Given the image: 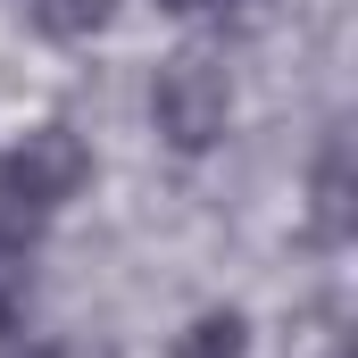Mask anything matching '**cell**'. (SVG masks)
Masks as SVG:
<instances>
[{
    "label": "cell",
    "mask_w": 358,
    "mask_h": 358,
    "mask_svg": "<svg viewBox=\"0 0 358 358\" xmlns=\"http://www.w3.org/2000/svg\"><path fill=\"white\" fill-rule=\"evenodd\" d=\"M92 183V150L76 125H34L17 150H0V192L42 225V217H59L76 192Z\"/></svg>",
    "instance_id": "7a4b0ae2"
},
{
    "label": "cell",
    "mask_w": 358,
    "mask_h": 358,
    "mask_svg": "<svg viewBox=\"0 0 358 358\" xmlns=\"http://www.w3.org/2000/svg\"><path fill=\"white\" fill-rule=\"evenodd\" d=\"M25 17H34V34H50V42H92V34L117 25V0H25Z\"/></svg>",
    "instance_id": "277c9868"
},
{
    "label": "cell",
    "mask_w": 358,
    "mask_h": 358,
    "mask_svg": "<svg viewBox=\"0 0 358 358\" xmlns=\"http://www.w3.org/2000/svg\"><path fill=\"white\" fill-rule=\"evenodd\" d=\"M159 8H200V0H159Z\"/></svg>",
    "instance_id": "52a82bcc"
},
{
    "label": "cell",
    "mask_w": 358,
    "mask_h": 358,
    "mask_svg": "<svg viewBox=\"0 0 358 358\" xmlns=\"http://www.w3.org/2000/svg\"><path fill=\"white\" fill-rule=\"evenodd\" d=\"M34 358H108V350H84V342H42Z\"/></svg>",
    "instance_id": "8992f818"
},
{
    "label": "cell",
    "mask_w": 358,
    "mask_h": 358,
    "mask_svg": "<svg viewBox=\"0 0 358 358\" xmlns=\"http://www.w3.org/2000/svg\"><path fill=\"white\" fill-rule=\"evenodd\" d=\"M167 358H250V317H242V308H200L176 334Z\"/></svg>",
    "instance_id": "3957f363"
},
{
    "label": "cell",
    "mask_w": 358,
    "mask_h": 358,
    "mask_svg": "<svg viewBox=\"0 0 358 358\" xmlns=\"http://www.w3.org/2000/svg\"><path fill=\"white\" fill-rule=\"evenodd\" d=\"M17 334H25V300L0 283V350H17Z\"/></svg>",
    "instance_id": "5b68a950"
},
{
    "label": "cell",
    "mask_w": 358,
    "mask_h": 358,
    "mask_svg": "<svg viewBox=\"0 0 358 358\" xmlns=\"http://www.w3.org/2000/svg\"><path fill=\"white\" fill-rule=\"evenodd\" d=\"M150 125H159V142L183 150V159L217 150L225 125H234V76H225V59L200 50V42L167 50L159 76H150Z\"/></svg>",
    "instance_id": "6da1fadb"
}]
</instances>
